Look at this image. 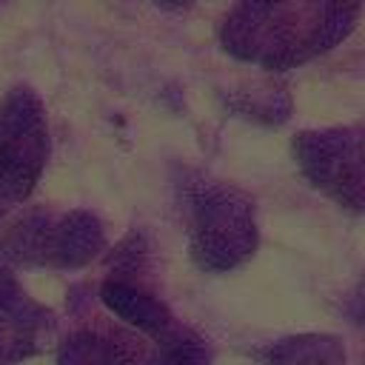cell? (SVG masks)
<instances>
[{"instance_id":"6da1fadb","label":"cell","mask_w":365,"mask_h":365,"mask_svg":"<svg viewBox=\"0 0 365 365\" xmlns=\"http://www.w3.org/2000/svg\"><path fill=\"white\" fill-rule=\"evenodd\" d=\"M359 14L356 3H237L220 23V43L242 63L285 71L331 51Z\"/></svg>"},{"instance_id":"7a4b0ae2","label":"cell","mask_w":365,"mask_h":365,"mask_svg":"<svg viewBox=\"0 0 365 365\" xmlns=\"http://www.w3.org/2000/svg\"><path fill=\"white\" fill-rule=\"evenodd\" d=\"M180 197L188 251L200 271L231 274L257 254L259 225L248 191L194 171L180 180Z\"/></svg>"},{"instance_id":"3957f363","label":"cell","mask_w":365,"mask_h":365,"mask_svg":"<svg viewBox=\"0 0 365 365\" xmlns=\"http://www.w3.org/2000/svg\"><path fill=\"white\" fill-rule=\"evenodd\" d=\"M51 137L43 100L29 86H14L0 100V222L14 214L40 182Z\"/></svg>"},{"instance_id":"277c9868","label":"cell","mask_w":365,"mask_h":365,"mask_svg":"<svg viewBox=\"0 0 365 365\" xmlns=\"http://www.w3.org/2000/svg\"><path fill=\"white\" fill-rule=\"evenodd\" d=\"M291 154L319 194L345 211L365 214V125L299 131Z\"/></svg>"},{"instance_id":"5b68a950","label":"cell","mask_w":365,"mask_h":365,"mask_svg":"<svg viewBox=\"0 0 365 365\" xmlns=\"http://www.w3.org/2000/svg\"><path fill=\"white\" fill-rule=\"evenodd\" d=\"M54 334L57 317L0 262V365H20L43 354Z\"/></svg>"},{"instance_id":"8992f818","label":"cell","mask_w":365,"mask_h":365,"mask_svg":"<svg viewBox=\"0 0 365 365\" xmlns=\"http://www.w3.org/2000/svg\"><path fill=\"white\" fill-rule=\"evenodd\" d=\"M106 248V225L88 208H68L54 214L51 242H48V265L57 271H74L88 265Z\"/></svg>"},{"instance_id":"52a82bcc","label":"cell","mask_w":365,"mask_h":365,"mask_svg":"<svg viewBox=\"0 0 365 365\" xmlns=\"http://www.w3.org/2000/svg\"><path fill=\"white\" fill-rule=\"evenodd\" d=\"M145 356L140 339L100 328L74 331L57 348V365H145Z\"/></svg>"},{"instance_id":"ba28073f","label":"cell","mask_w":365,"mask_h":365,"mask_svg":"<svg viewBox=\"0 0 365 365\" xmlns=\"http://www.w3.org/2000/svg\"><path fill=\"white\" fill-rule=\"evenodd\" d=\"M100 302L125 325L148 334V336H163L171 325H174V314L171 308L151 294L145 285H134V282H123V279H103L100 285Z\"/></svg>"},{"instance_id":"9c48e42d","label":"cell","mask_w":365,"mask_h":365,"mask_svg":"<svg viewBox=\"0 0 365 365\" xmlns=\"http://www.w3.org/2000/svg\"><path fill=\"white\" fill-rule=\"evenodd\" d=\"M262 365H345V345L334 334H294L259 351Z\"/></svg>"},{"instance_id":"30bf717a","label":"cell","mask_w":365,"mask_h":365,"mask_svg":"<svg viewBox=\"0 0 365 365\" xmlns=\"http://www.w3.org/2000/svg\"><path fill=\"white\" fill-rule=\"evenodd\" d=\"M214 345L194 328L171 325L163 336L154 339V348L145 356V365H211Z\"/></svg>"},{"instance_id":"8fae6325","label":"cell","mask_w":365,"mask_h":365,"mask_svg":"<svg viewBox=\"0 0 365 365\" xmlns=\"http://www.w3.org/2000/svg\"><path fill=\"white\" fill-rule=\"evenodd\" d=\"M228 106L248 120L257 123H282L291 111V100L285 88L279 86H265V83H251L242 91H234L228 97Z\"/></svg>"},{"instance_id":"7c38bea8","label":"cell","mask_w":365,"mask_h":365,"mask_svg":"<svg viewBox=\"0 0 365 365\" xmlns=\"http://www.w3.org/2000/svg\"><path fill=\"white\" fill-rule=\"evenodd\" d=\"M108 279H123V282H134V285H143L140 282V274L148 271V262H151V242L143 231H131L128 237H123L117 242V248L108 254Z\"/></svg>"},{"instance_id":"4fadbf2b","label":"cell","mask_w":365,"mask_h":365,"mask_svg":"<svg viewBox=\"0 0 365 365\" xmlns=\"http://www.w3.org/2000/svg\"><path fill=\"white\" fill-rule=\"evenodd\" d=\"M342 311H345V317H348L354 325L365 328V277L348 291V297H345V302H342Z\"/></svg>"}]
</instances>
